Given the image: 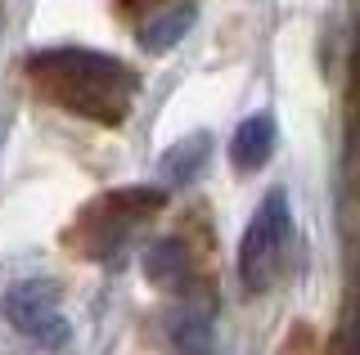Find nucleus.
Wrapping results in <instances>:
<instances>
[{"label":"nucleus","instance_id":"f257e3e1","mask_svg":"<svg viewBox=\"0 0 360 355\" xmlns=\"http://www.w3.org/2000/svg\"><path fill=\"white\" fill-rule=\"evenodd\" d=\"M22 72L45 104L63 108L72 117L99 121V126H122L131 117L135 95H140L135 68H127L117 54H99L82 46L37 50L22 63Z\"/></svg>","mask_w":360,"mask_h":355},{"label":"nucleus","instance_id":"f03ea898","mask_svg":"<svg viewBox=\"0 0 360 355\" xmlns=\"http://www.w3.org/2000/svg\"><path fill=\"white\" fill-rule=\"evenodd\" d=\"M162 203H167V194L149 189V185H127V189L99 194L95 203L72 220L68 248H72L77 257H86V261H108L144 220L162 212Z\"/></svg>","mask_w":360,"mask_h":355},{"label":"nucleus","instance_id":"7ed1b4c3","mask_svg":"<svg viewBox=\"0 0 360 355\" xmlns=\"http://www.w3.org/2000/svg\"><path fill=\"white\" fill-rule=\"evenodd\" d=\"M292 252V207L284 189H266L239 243V283L243 293H270L288 270Z\"/></svg>","mask_w":360,"mask_h":355},{"label":"nucleus","instance_id":"20e7f679","mask_svg":"<svg viewBox=\"0 0 360 355\" xmlns=\"http://www.w3.org/2000/svg\"><path fill=\"white\" fill-rule=\"evenodd\" d=\"M59 306H63V288L54 279H22L5 293V319L45 351H59L72 333Z\"/></svg>","mask_w":360,"mask_h":355},{"label":"nucleus","instance_id":"39448f33","mask_svg":"<svg viewBox=\"0 0 360 355\" xmlns=\"http://www.w3.org/2000/svg\"><path fill=\"white\" fill-rule=\"evenodd\" d=\"M279 144V126L270 113H252L239 121V130L230 135V162L234 171H257V166L270 162V153H275Z\"/></svg>","mask_w":360,"mask_h":355},{"label":"nucleus","instance_id":"423d86ee","mask_svg":"<svg viewBox=\"0 0 360 355\" xmlns=\"http://www.w3.org/2000/svg\"><path fill=\"white\" fill-rule=\"evenodd\" d=\"M144 274H149L153 288L162 293H185L194 283V261H189V248L180 239H158L144 252Z\"/></svg>","mask_w":360,"mask_h":355},{"label":"nucleus","instance_id":"0eeeda50","mask_svg":"<svg viewBox=\"0 0 360 355\" xmlns=\"http://www.w3.org/2000/svg\"><path fill=\"white\" fill-rule=\"evenodd\" d=\"M194 18H198V9L189 5V0H176V5L158 9V14L149 18V23L140 27V46L149 50V54H167L172 46H180V41L189 36Z\"/></svg>","mask_w":360,"mask_h":355},{"label":"nucleus","instance_id":"6e6552de","mask_svg":"<svg viewBox=\"0 0 360 355\" xmlns=\"http://www.w3.org/2000/svg\"><path fill=\"white\" fill-rule=\"evenodd\" d=\"M212 158V135L207 130H194V135H185V140H176L172 149L162 153V175L172 185H189V180H198L202 175V166H207Z\"/></svg>","mask_w":360,"mask_h":355},{"label":"nucleus","instance_id":"1a4fd4ad","mask_svg":"<svg viewBox=\"0 0 360 355\" xmlns=\"http://www.w3.org/2000/svg\"><path fill=\"white\" fill-rule=\"evenodd\" d=\"M167 333H172L176 355H217V337H212V324L198 315V310H189V306L172 315Z\"/></svg>","mask_w":360,"mask_h":355}]
</instances>
